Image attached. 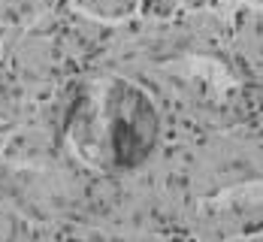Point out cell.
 Instances as JSON below:
<instances>
[{"label": "cell", "mask_w": 263, "mask_h": 242, "mask_svg": "<svg viewBox=\"0 0 263 242\" xmlns=\"http://www.w3.org/2000/svg\"><path fill=\"white\" fill-rule=\"evenodd\" d=\"M106 136L118 166H136L158 139V115L142 91L115 85L106 97Z\"/></svg>", "instance_id": "cell-1"}]
</instances>
